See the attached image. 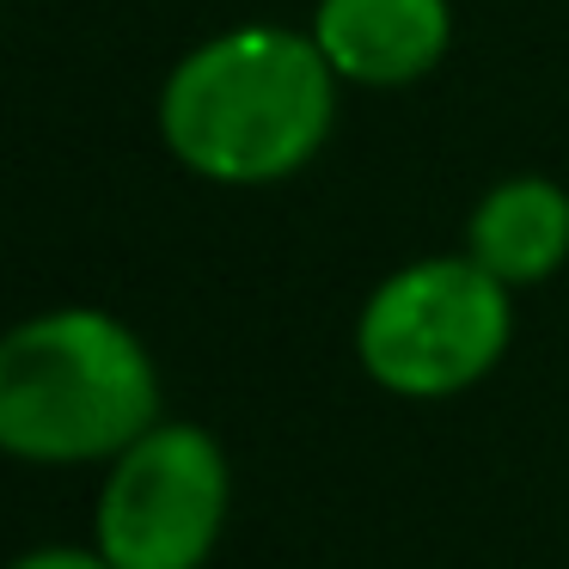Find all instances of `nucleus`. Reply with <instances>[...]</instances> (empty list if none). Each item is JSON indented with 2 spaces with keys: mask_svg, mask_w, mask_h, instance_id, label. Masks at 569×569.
Segmentation results:
<instances>
[{
  "mask_svg": "<svg viewBox=\"0 0 569 569\" xmlns=\"http://www.w3.org/2000/svg\"><path fill=\"white\" fill-rule=\"evenodd\" d=\"M337 123V74L312 31L233 26L178 56L160 87V136L209 184H276L319 160Z\"/></svg>",
  "mask_w": 569,
  "mask_h": 569,
  "instance_id": "1",
  "label": "nucleus"
},
{
  "mask_svg": "<svg viewBox=\"0 0 569 569\" xmlns=\"http://www.w3.org/2000/svg\"><path fill=\"white\" fill-rule=\"evenodd\" d=\"M160 417V361L117 312L50 307L0 331V453L19 466H111Z\"/></svg>",
  "mask_w": 569,
  "mask_h": 569,
  "instance_id": "2",
  "label": "nucleus"
},
{
  "mask_svg": "<svg viewBox=\"0 0 569 569\" xmlns=\"http://www.w3.org/2000/svg\"><path fill=\"white\" fill-rule=\"evenodd\" d=\"M515 343V288H502L466 251L392 270L356 319V361L392 398H459L490 380Z\"/></svg>",
  "mask_w": 569,
  "mask_h": 569,
  "instance_id": "3",
  "label": "nucleus"
},
{
  "mask_svg": "<svg viewBox=\"0 0 569 569\" xmlns=\"http://www.w3.org/2000/svg\"><path fill=\"white\" fill-rule=\"evenodd\" d=\"M233 515V466L202 422L160 417L104 466L92 551L111 569H209Z\"/></svg>",
  "mask_w": 569,
  "mask_h": 569,
  "instance_id": "4",
  "label": "nucleus"
},
{
  "mask_svg": "<svg viewBox=\"0 0 569 569\" xmlns=\"http://www.w3.org/2000/svg\"><path fill=\"white\" fill-rule=\"evenodd\" d=\"M312 43L325 50L337 80L410 87L441 68L453 43V7L447 0H319Z\"/></svg>",
  "mask_w": 569,
  "mask_h": 569,
  "instance_id": "5",
  "label": "nucleus"
},
{
  "mask_svg": "<svg viewBox=\"0 0 569 569\" xmlns=\"http://www.w3.org/2000/svg\"><path fill=\"white\" fill-rule=\"evenodd\" d=\"M466 258L502 288H539L569 263V190L551 178H502L466 221Z\"/></svg>",
  "mask_w": 569,
  "mask_h": 569,
  "instance_id": "6",
  "label": "nucleus"
},
{
  "mask_svg": "<svg viewBox=\"0 0 569 569\" xmlns=\"http://www.w3.org/2000/svg\"><path fill=\"white\" fill-rule=\"evenodd\" d=\"M0 569H111L92 545H38V551H19L13 563Z\"/></svg>",
  "mask_w": 569,
  "mask_h": 569,
  "instance_id": "7",
  "label": "nucleus"
}]
</instances>
